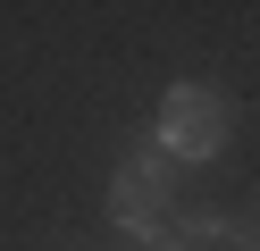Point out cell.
<instances>
[{"label": "cell", "mask_w": 260, "mask_h": 251, "mask_svg": "<svg viewBox=\"0 0 260 251\" xmlns=\"http://www.w3.org/2000/svg\"><path fill=\"white\" fill-rule=\"evenodd\" d=\"M226 142V109H218V92L210 84H168V100H159V159H210V151Z\"/></svg>", "instance_id": "obj_1"}, {"label": "cell", "mask_w": 260, "mask_h": 251, "mask_svg": "<svg viewBox=\"0 0 260 251\" xmlns=\"http://www.w3.org/2000/svg\"><path fill=\"white\" fill-rule=\"evenodd\" d=\"M109 226H126L135 243H159V226H168V159H159V151H135V159L118 167V184H109Z\"/></svg>", "instance_id": "obj_2"}]
</instances>
